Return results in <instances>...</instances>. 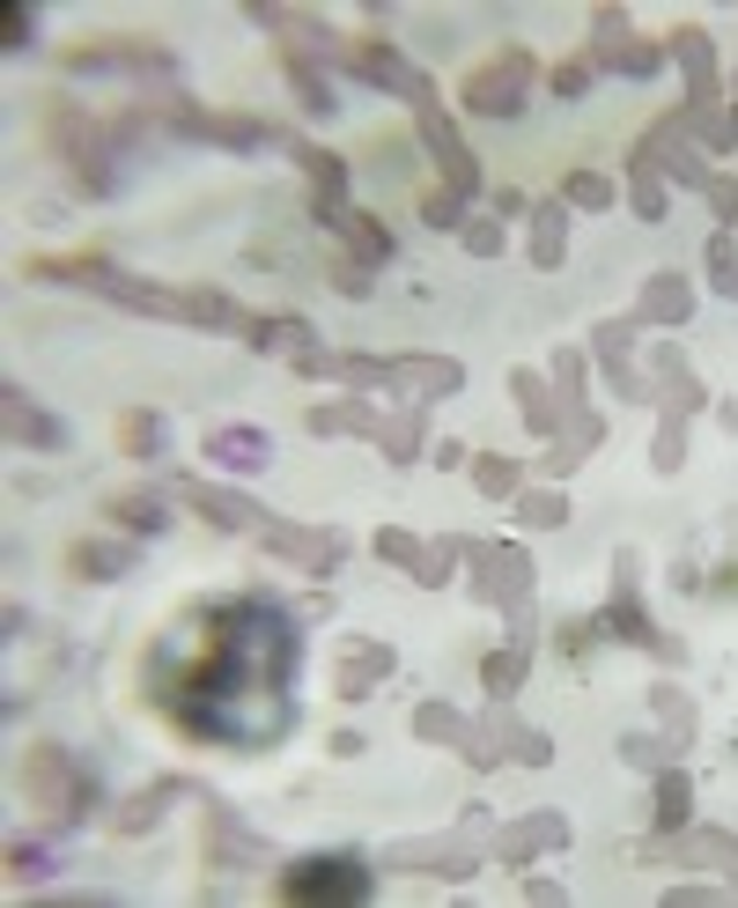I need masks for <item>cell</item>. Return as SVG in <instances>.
<instances>
[{
    "instance_id": "1",
    "label": "cell",
    "mask_w": 738,
    "mask_h": 908,
    "mask_svg": "<svg viewBox=\"0 0 738 908\" xmlns=\"http://www.w3.org/2000/svg\"><path fill=\"white\" fill-rule=\"evenodd\" d=\"M193 642H155L141 664L148 702L171 716L185 738L215 746H267L289 732V688H295V642L289 614L267 598H221L185 620Z\"/></svg>"
},
{
    "instance_id": "2",
    "label": "cell",
    "mask_w": 738,
    "mask_h": 908,
    "mask_svg": "<svg viewBox=\"0 0 738 908\" xmlns=\"http://www.w3.org/2000/svg\"><path fill=\"white\" fill-rule=\"evenodd\" d=\"M273 894L289 908H347V901H369V872L355 857H295Z\"/></svg>"
},
{
    "instance_id": "3",
    "label": "cell",
    "mask_w": 738,
    "mask_h": 908,
    "mask_svg": "<svg viewBox=\"0 0 738 908\" xmlns=\"http://www.w3.org/2000/svg\"><path fill=\"white\" fill-rule=\"evenodd\" d=\"M524 82H532V52H495V60H480V67L466 74V111H488V119H502V111H524Z\"/></svg>"
},
{
    "instance_id": "4",
    "label": "cell",
    "mask_w": 738,
    "mask_h": 908,
    "mask_svg": "<svg viewBox=\"0 0 738 908\" xmlns=\"http://www.w3.org/2000/svg\"><path fill=\"white\" fill-rule=\"evenodd\" d=\"M23 790L37 798L45 812H59V820H74V806L89 798V783L74 776V761L59 754V746H30V761H23Z\"/></svg>"
},
{
    "instance_id": "5",
    "label": "cell",
    "mask_w": 738,
    "mask_h": 908,
    "mask_svg": "<svg viewBox=\"0 0 738 908\" xmlns=\"http://www.w3.org/2000/svg\"><path fill=\"white\" fill-rule=\"evenodd\" d=\"M207 458L229 466V473H259L273 458V443H267V429H215V436H207Z\"/></svg>"
},
{
    "instance_id": "6",
    "label": "cell",
    "mask_w": 738,
    "mask_h": 908,
    "mask_svg": "<svg viewBox=\"0 0 738 908\" xmlns=\"http://www.w3.org/2000/svg\"><path fill=\"white\" fill-rule=\"evenodd\" d=\"M406 399H443V392H458V363H392L384 369Z\"/></svg>"
},
{
    "instance_id": "7",
    "label": "cell",
    "mask_w": 738,
    "mask_h": 908,
    "mask_svg": "<svg viewBox=\"0 0 738 908\" xmlns=\"http://www.w3.org/2000/svg\"><path fill=\"white\" fill-rule=\"evenodd\" d=\"M104 510L119 517L126 532H148V540H155V532H163V525H171V517H163V495H155V488H133V495H111V502H104Z\"/></svg>"
},
{
    "instance_id": "8",
    "label": "cell",
    "mask_w": 738,
    "mask_h": 908,
    "mask_svg": "<svg viewBox=\"0 0 738 908\" xmlns=\"http://www.w3.org/2000/svg\"><path fill=\"white\" fill-rule=\"evenodd\" d=\"M67 569L74 576H89V584H111V576H126V569H133V547H74L67 554Z\"/></svg>"
},
{
    "instance_id": "9",
    "label": "cell",
    "mask_w": 738,
    "mask_h": 908,
    "mask_svg": "<svg viewBox=\"0 0 738 908\" xmlns=\"http://www.w3.org/2000/svg\"><path fill=\"white\" fill-rule=\"evenodd\" d=\"M23 273H30V281H97V289H104V273H111V267H104L97 251H74V259H23Z\"/></svg>"
},
{
    "instance_id": "10",
    "label": "cell",
    "mask_w": 738,
    "mask_h": 908,
    "mask_svg": "<svg viewBox=\"0 0 738 908\" xmlns=\"http://www.w3.org/2000/svg\"><path fill=\"white\" fill-rule=\"evenodd\" d=\"M8 429L30 436V443H45V451H67V429L52 414H37V407H23V392H8Z\"/></svg>"
},
{
    "instance_id": "11",
    "label": "cell",
    "mask_w": 738,
    "mask_h": 908,
    "mask_svg": "<svg viewBox=\"0 0 738 908\" xmlns=\"http://www.w3.org/2000/svg\"><path fill=\"white\" fill-rule=\"evenodd\" d=\"M185 502H193V510H207L215 525H251V517H259L245 495H221V488H185Z\"/></svg>"
},
{
    "instance_id": "12",
    "label": "cell",
    "mask_w": 738,
    "mask_h": 908,
    "mask_svg": "<svg viewBox=\"0 0 738 908\" xmlns=\"http://www.w3.org/2000/svg\"><path fill=\"white\" fill-rule=\"evenodd\" d=\"M119 443H126V458H155V451H163V421L155 414H126Z\"/></svg>"
},
{
    "instance_id": "13",
    "label": "cell",
    "mask_w": 738,
    "mask_h": 908,
    "mask_svg": "<svg viewBox=\"0 0 738 908\" xmlns=\"http://www.w3.org/2000/svg\"><path fill=\"white\" fill-rule=\"evenodd\" d=\"M384 672H392V650H355L347 672H340V694H362L369 680H384Z\"/></svg>"
},
{
    "instance_id": "14",
    "label": "cell",
    "mask_w": 738,
    "mask_h": 908,
    "mask_svg": "<svg viewBox=\"0 0 738 908\" xmlns=\"http://www.w3.org/2000/svg\"><path fill=\"white\" fill-rule=\"evenodd\" d=\"M642 318H687V289L672 273H658V289L642 295Z\"/></svg>"
},
{
    "instance_id": "15",
    "label": "cell",
    "mask_w": 738,
    "mask_h": 908,
    "mask_svg": "<svg viewBox=\"0 0 738 908\" xmlns=\"http://www.w3.org/2000/svg\"><path fill=\"white\" fill-rule=\"evenodd\" d=\"M289 82H295V97H303V111H318V119H325V111H340V104H333V89H325L303 60H289Z\"/></svg>"
},
{
    "instance_id": "16",
    "label": "cell",
    "mask_w": 738,
    "mask_h": 908,
    "mask_svg": "<svg viewBox=\"0 0 738 908\" xmlns=\"http://www.w3.org/2000/svg\"><path fill=\"white\" fill-rule=\"evenodd\" d=\"M495 738L524 746V761H546V738H540V732H524V724H517V716H502V710H495Z\"/></svg>"
},
{
    "instance_id": "17",
    "label": "cell",
    "mask_w": 738,
    "mask_h": 908,
    "mask_svg": "<svg viewBox=\"0 0 738 908\" xmlns=\"http://www.w3.org/2000/svg\"><path fill=\"white\" fill-rule=\"evenodd\" d=\"M658 820H664V828H680V820H687V776H664V790H658Z\"/></svg>"
},
{
    "instance_id": "18",
    "label": "cell",
    "mask_w": 738,
    "mask_h": 908,
    "mask_svg": "<svg viewBox=\"0 0 738 908\" xmlns=\"http://www.w3.org/2000/svg\"><path fill=\"white\" fill-rule=\"evenodd\" d=\"M30 30H37V23H30V8L15 0V8L0 15V45H8V52H23V45H30Z\"/></svg>"
},
{
    "instance_id": "19",
    "label": "cell",
    "mask_w": 738,
    "mask_h": 908,
    "mask_svg": "<svg viewBox=\"0 0 738 908\" xmlns=\"http://www.w3.org/2000/svg\"><path fill=\"white\" fill-rule=\"evenodd\" d=\"M517 680H524V650H510V658H488V688H495V694H510Z\"/></svg>"
},
{
    "instance_id": "20",
    "label": "cell",
    "mask_w": 738,
    "mask_h": 908,
    "mask_svg": "<svg viewBox=\"0 0 738 908\" xmlns=\"http://www.w3.org/2000/svg\"><path fill=\"white\" fill-rule=\"evenodd\" d=\"M421 215L436 221V229H458V193H428V199H421Z\"/></svg>"
},
{
    "instance_id": "21",
    "label": "cell",
    "mask_w": 738,
    "mask_h": 908,
    "mask_svg": "<svg viewBox=\"0 0 738 908\" xmlns=\"http://www.w3.org/2000/svg\"><path fill=\"white\" fill-rule=\"evenodd\" d=\"M709 207L724 221H738V185H731V177H709Z\"/></svg>"
},
{
    "instance_id": "22",
    "label": "cell",
    "mask_w": 738,
    "mask_h": 908,
    "mask_svg": "<svg viewBox=\"0 0 738 908\" xmlns=\"http://www.w3.org/2000/svg\"><path fill=\"white\" fill-rule=\"evenodd\" d=\"M524 517H532V525H562V502H554V495H524Z\"/></svg>"
},
{
    "instance_id": "23",
    "label": "cell",
    "mask_w": 738,
    "mask_h": 908,
    "mask_svg": "<svg viewBox=\"0 0 738 908\" xmlns=\"http://www.w3.org/2000/svg\"><path fill=\"white\" fill-rule=\"evenodd\" d=\"M8 864H15V879H45V872H52V857H45V850H15Z\"/></svg>"
},
{
    "instance_id": "24",
    "label": "cell",
    "mask_w": 738,
    "mask_h": 908,
    "mask_svg": "<svg viewBox=\"0 0 738 908\" xmlns=\"http://www.w3.org/2000/svg\"><path fill=\"white\" fill-rule=\"evenodd\" d=\"M568 193L584 199V207H606V199H614V193H606V177H568Z\"/></svg>"
},
{
    "instance_id": "25",
    "label": "cell",
    "mask_w": 738,
    "mask_h": 908,
    "mask_svg": "<svg viewBox=\"0 0 738 908\" xmlns=\"http://www.w3.org/2000/svg\"><path fill=\"white\" fill-rule=\"evenodd\" d=\"M480 488H488V495H510V488H517V466H480Z\"/></svg>"
}]
</instances>
